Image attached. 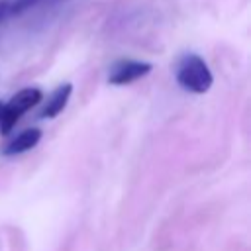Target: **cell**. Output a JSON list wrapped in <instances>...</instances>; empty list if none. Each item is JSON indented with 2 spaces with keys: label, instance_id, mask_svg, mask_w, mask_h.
<instances>
[{
  "label": "cell",
  "instance_id": "cell-6",
  "mask_svg": "<svg viewBox=\"0 0 251 251\" xmlns=\"http://www.w3.org/2000/svg\"><path fill=\"white\" fill-rule=\"evenodd\" d=\"M12 16H18L16 14V4L14 0H0V22L12 18Z\"/></svg>",
  "mask_w": 251,
  "mask_h": 251
},
{
  "label": "cell",
  "instance_id": "cell-7",
  "mask_svg": "<svg viewBox=\"0 0 251 251\" xmlns=\"http://www.w3.org/2000/svg\"><path fill=\"white\" fill-rule=\"evenodd\" d=\"M2 104H4V102L0 100V118H2Z\"/></svg>",
  "mask_w": 251,
  "mask_h": 251
},
{
  "label": "cell",
  "instance_id": "cell-2",
  "mask_svg": "<svg viewBox=\"0 0 251 251\" xmlns=\"http://www.w3.org/2000/svg\"><path fill=\"white\" fill-rule=\"evenodd\" d=\"M43 98V92L35 86H27L18 90L6 104H2V118H0V131L8 133L12 131V127L20 122V118L29 112L31 108H35Z\"/></svg>",
  "mask_w": 251,
  "mask_h": 251
},
{
  "label": "cell",
  "instance_id": "cell-4",
  "mask_svg": "<svg viewBox=\"0 0 251 251\" xmlns=\"http://www.w3.org/2000/svg\"><path fill=\"white\" fill-rule=\"evenodd\" d=\"M41 135L43 131L39 127H27L20 133H16L12 139H8L2 147V155L6 157H16V155H22L29 149H33L39 141H41Z\"/></svg>",
  "mask_w": 251,
  "mask_h": 251
},
{
  "label": "cell",
  "instance_id": "cell-3",
  "mask_svg": "<svg viewBox=\"0 0 251 251\" xmlns=\"http://www.w3.org/2000/svg\"><path fill=\"white\" fill-rule=\"evenodd\" d=\"M153 65L147 61H137V59H122L116 61L110 71H108V82L116 84V86H124V84H131L143 76H147L151 73Z\"/></svg>",
  "mask_w": 251,
  "mask_h": 251
},
{
  "label": "cell",
  "instance_id": "cell-5",
  "mask_svg": "<svg viewBox=\"0 0 251 251\" xmlns=\"http://www.w3.org/2000/svg\"><path fill=\"white\" fill-rule=\"evenodd\" d=\"M73 94V84L71 82H65V84H59L47 98L43 110L39 112V118L43 120H51V118H57L65 108H67V102Z\"/></svg>",
  "mask_w": 251,
  "mask_h": 251
},
{
  "label": "cell",
  "instance_id": "cell-1",
  "mask_svg": "<svg viewBox=\"0 0 251 251\" xmlns=\"http://www.w3.org/2000/svg\"><path fill=\"white\" fill-rule=\"evenodd\" d=\"M175 78L180 84V88H184L186 92H192V94L208 92L212 82H214L210 67L196 53H186V55H182L178 59L176 71H175Z\"/></svg>",
  "mask_w": 251,
  "mask_h": 251
}]
</instances>
